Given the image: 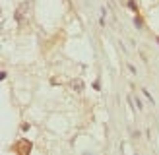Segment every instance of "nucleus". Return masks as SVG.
I'll use <instances>...</instances> for the list:
<instances>
[{
    "instance_id": "nucleus-3",
    "label": "nucleus",
    "mask_w": 159,
    "mask_h": 155,
    "mask_svg": "<svg viewBox=\"0 0 159 155\" xmlns=\"http://www.w3.org/2000/svg\"><path fill=\"white\" fill-rule=\"evenodd\" d=\"M16 149H18L20 153H29L31 151V144L29 142H20L18 145H16Z\"/></svg>"
},
{
    "instance_id": "nucleus-1",
    "label": "nucleus",
    "mask_w": 159,
    "mask_h": 155,
    "mask_svg": "<svg viewBox=\"0 0 159 155\" xmlns=\"http://www.w3.org/2000/svg\"><path fill=\"white\" fill-rule=\"evenodd\" d=\"M31 14H33V4H31L29 0H25V2H21L18 8H16L14 18H16L18 23H27L31 20Z\"/></svg>"
},
{
    "instance_id": "nucleus-2",
    "label": "nucleus",
    "mask_w": 159,
    "mask_h": 155,
    "mask_svg": "<svg viewBox=\"0 0 159 155\" xmlns=\"http://www.w3.org/2000/svg\"><path fill=\"white\" fill-rule=\"evenodd\" d=\"M68 87L72 89L74 93H84V89H85V83H84V80H82V78H72V80L68 82Z\"/></svg>"
}]
</instances>
